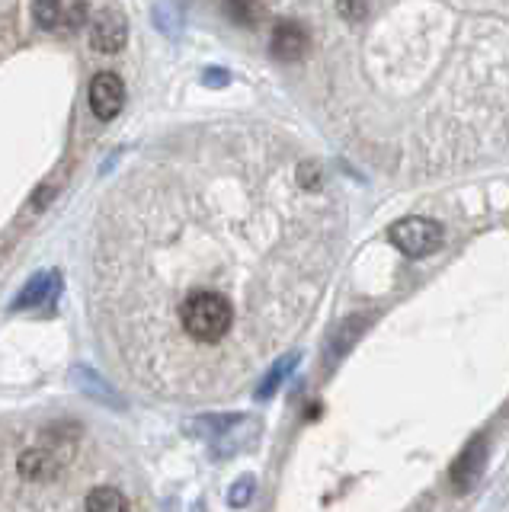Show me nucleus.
<instances>
[{
	"label": "nucleus",
	"mask_w": 509,
	"mask_h": 512,
	"mask_svg": "<svg viewBox=\"0 0 509 512\" xmlns=\"http://www.w3.org/2000/svg\"><path fill=\"white\" fill-rule=\"evenodd\" d=\"M388 240L401 253L420 260V256H429L442 247V228L429 218H401L388 228Z\"/></svg>",
	"instance_id": "1"
},
{
	"label": "nucleus",
	"mask_w": 509,
	"mask_h": 512,
	"mask_svg": "<svg viewBox=\"0 0 509 512\" xmlns=\"http://www.w3.org/2000/svg\"><path fill=\"white\" fill-rule=\"evenodd\" d=\"M36 23L49 32H77L87 23V0H36Z\"/></svg>",
	"instance_id": "2"
},
{
	"label": "nucleus",
	"mask_w": 509,
	"mask_h": 512,
	"mask_svg": "<svg viewBox=\"0 0 509 512\" xmlns=\"http://www.w3.org/2000/svg\"><path fill=\"white\" fill-rule=\"evenodd\" d=\"M84 512H132V503L119 487L97 484L84 496Z\"/></svg>",
	"instance_id": "7"
},
{
	"label": "nucleus",
	"mask_w": 509,
	"mask_h": 512,
	"mask_svg": "<svg viewBox=\"0 0 509 512\" xmlns=\"http://www.w3.org/2000/svg\"><path fill=\"white\" fill-rule=\"evenodd\" d=\"M125 20L116 13V10H103L97 16V23H93V48H100V52H119L125 45Z\"/></svg>",
	"instance_id": "5"
},
{
	"label": "nucleus",
	"mask_w": 509,
	"mask_h": 512,
	"mask_svg": "<svg viewBox=\"0 0 509 512\" xmlns=\"http://www.w3.org/2000/svg\"><path fill=\"white\" fill-rule=\"evenodd\" d=\"M125 103V84L119 74H97L90 84V109L100 119H116Z\"/></svg>",
	"instance_id": "3"
},
{
	"label": "nucleus",
	"mask_w": 509,
	"mask_h": 512,
	"mask_svg": "<svg viewBox=\"0 0 509 512\" xmlns=\"http://www.w3.org/2000/svg\"><path fill=\"white\" fill-rule=\"evenodd\" d=\"M269 48H273V55L282 58V61H295L308 52V32L305 26L298 23H279L276 32H273V42H269Z\"/></svg>",
	"instance_id": "6"
},
{
	"label": "nucleus",
	"mask_w": 509,
	"mask_h": 512,
	"mask_svg": "<svg viewBox=\"0 0 509 512\" xmlns=\"http://www.w3.org/2000/svg\"><path fill=\"white\" fill-rule=\"evenodd\" d=\"M301 362V352H289V356H282V359H276V365L269 368V372L260 378V388H257V397L260 400H269L276 391H279V384L289 378L292 372H295V365Z\"/></svg>",
	"instance_id": "9"
},
{
	"label": "nucleus",
	"mask_w": 509,
	"mask_h": 512,
	"mask_svg": "<svg viewBox=\"0 0 509 512\" xmlns=\"http://www.w3.org/2000/svg\"><path fill=\"white\" fill-rule=\"evenodd\" d=\"M484 464H487V439L477 436L465 452L458 455V461L452 464V484L455 490H468L477 484V477L484 474Z\"/></svg>",
	"instance_id": "4"
},
{
	"label": "nucleus",
	"mask_w": 509,
	"mask_h": 512,
	"mask_svg": "<svg viewBox=\"0 0 509 512\" xmlns=\"http://www.w3.org/2000/svg\"><path fill=\"white\" fill-rule=\"evenodd\" d=\"M55 292H58V272H39V276L20 292V298L13 301V311L36 308L45 298H55Z\"/></svg>",
	"instance_id": "8"
},
{
	"label": "nucleus",
	"mask_w": 509,
	"mask_h": 512,
	"mask_svg": "<svg viewBox=\"0 0 509 512\" xmlns=\"http://www.w3.org/2000/svg\"><path fill=\"white\" fill-rule=\"evenodd\" d=\"M225 13L237 26H257L263 20V0H225Z\"/></svg>",
	"instance_id": "10"
},
{
	"label": "nucleus",
	"mask_w": 509,
	"mask_h": 512,
	"mask_svg": "<svg viewBox=\"0 0 509 512\" xmlns=\"http://www.w3.org/2000/svg\"><path fill=\"white\" fill-rule=\"evenodd\" d=\"M253 490H257V480H253L250 474H244L237 484L228 490V503L234 506V509H244L250 500H253Z\"/></svg>",
	"instance_id": "11"
}]
</instances>
